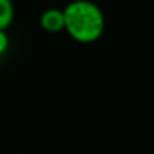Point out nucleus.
Listing matches in <instances>:
<instances>
[{
  "label": "nucleus",
  "instance_id": "2",
  "mask_svg": "<svg viewBox=\"0 0 154 154\" xmlns=\"http://www.w3.org/2000/svg\"><path fill=\"white\" fill-rule=\"evenodd\" d=\"M39 26L42 30L48 33H59L65 29V17L63 9L48 8L39 17Z\"/></svg>",
  "mask_w": 154,
  "mask_h": 154
},
{
  "label": "nucleus",
  "instance_id": "1",
  "mask_svg": "<svg viewBox=\"0 0 154 154\" xmlns=\"http://www.w3.org/2000/svg\"><path fill=\"white\" fill-rule=\"evenodd\" d=\"M65 32L80 44L98 41L106 29V18L101 8L91 0H72L63 8Z\"/></svg>",
  "mask_w": 154,
  "mask_h": 154
},
{
  "label": "nucleus",
  "instance_id": "3",
  "mask_svg": "<svg viewBox=\"0 0 154 154\" xmlns=\"http://www.w3.org/2000/svg\"><path fill=\"white\" fill-rule=\"evenodd\" d=\"M15 17L12 0H0V30H6Z\"/></svg>",
  "mask_w": 154,
  "mask_h": 154
},
{
  "label": "nucleus",
  "instance_id": "4",
  "mask_svg": "<svg viewBox=\"0 0 154 154\" xmlns=\"http://www.w3.org/2000/svg\"><path fill=\"white\" fill-rule=\"evenodd\" d=\"M9 35L6 33V30H0V56H2L8 48H9Z\"/></svg>",
  "mask_w": 154,
  "mask_h": 154
}]
</instances>
